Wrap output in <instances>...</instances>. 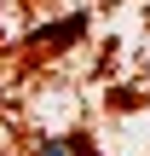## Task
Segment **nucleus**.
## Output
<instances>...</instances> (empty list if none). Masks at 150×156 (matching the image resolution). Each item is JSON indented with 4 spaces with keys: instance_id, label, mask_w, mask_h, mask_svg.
<instances>
[{
    "instance_id": "1",
    "label": "nucleus",
    "mask_w": 150,
    "mask_h": 156,
    "mask_svg": "<svg viewBox=\"0 0 150 156\" xmlns=\"http://www.w3.org/2000/svg\"><path fill=\"white\" fill-rule=\"evenodd\" d=\"M40 156H69V139H46V145H40Z\"/></svg>"
}]
</instances>
